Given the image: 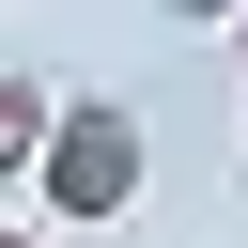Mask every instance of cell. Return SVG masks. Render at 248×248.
Returning a JSON list of instances; mask_svg holds the SVG:
<instances>
[{
    "label": "cell",
    "instance_id": "277c9868",
    "mask_svg": "<svg viewBox=\"0 0 248 248\" xmlns=\"http://www.w3.org/2000/svg\"><path fill=\"white\" fill-rule=\"evenodd\" d=\"M0 248H16V232H0Z\"/></svg>",
    "mask_w": 248,
    "mask_h": 248
},
{
    "label": "cell",
    "instance_id": "3957f363",
    "mask_svg": "<svg viewBox=\"0 0 248 248\" xmlns=\"http://www.w3.org/2000/svg\"><path fill=\"white\" fill-rule=\"evenodd\" d=\"M232 46H248V16H232Z\"/></svg>",
    "mask_w": 248,
    "mask_h": 248
},
{
    "label": "cell",
    "instance_id": "7a4b0ae2",
    "mask_svg": "<svg viewBox=\"0 0 248 248\" xmlns=\"http://www.w3.org/2000/svg\"><path fill=\"white\" fill-rule=\"evenodd\" d=\"M46 124H62V93L0 62V170H31V155H46Z\"/></svg>",
    "mask_w": 248,
    "mask_h": 248
},
{
    "label": "cell",
    "instance_id": "6da1fadb",
    "mask_svg": "<svg viewBox=\"0 0 248 248\" xmlns=\"http://www.w3.org/2000/svg\"><path fill=\"white\" fill-rule=\"evenodd\" d=\"M140 170H155V155H140V108H108V93H78V108L46 124V155H31V186H46L78 232H108V217L140 202Z\"/></svg>",
    "mask_w": 248,
    "mask_h": 248
}]
</instances>
